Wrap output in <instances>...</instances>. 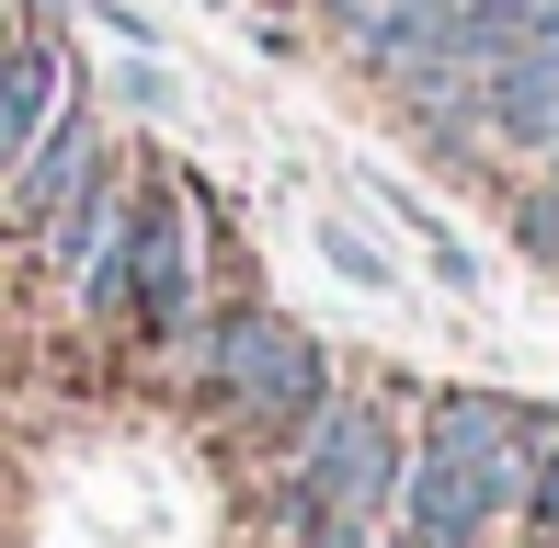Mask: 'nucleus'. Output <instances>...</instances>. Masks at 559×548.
<instances>
[{
    "label": "nucleus",
    "instance_id": "6e6552de",
    "mask_svg": "<svg viewBox=\"0 0 559 548\" xmlns=\"http://www.w3.org/2000/svg\"><path fill=\"white\" fill-rule=\"evenodd\" d=\"M320 252H332V274H354L366 297H389V263H377V240H354V229H320Z\"/></svg>",
    "mask_w": 559,
    "mask_h": 548
},
{
    "label": "nucleus",
    "instance_id": "423d86ee",
    "mask_svg": "<svg viewBox=\"0 0 559 548\" xmlns=\"http://www.w3.org/2000/svg\"><path fill=\"white\" fill-rule=\"evenodd\" d=\"M456 12H468V0H332V35H343L354 69H377V81H412V69L445 58Z\"/></svg>",
    "mask_w": 559,
    "mask_h": 548
},
{
    "label": "nucleus",
    "instance_id": "ddd939ff",
    "mask_svg": "<svg viewBox=\"0 0 559 548\" xmlns=\"http://www.w3.org/2000/svg\"><path fill=\"white\" fill-rule=\"evenodd\" d=\"M537 548H559V537H537Z\"/></svg>",
    "mask_w": 559,
    "mask_h": 548
},
{
    "label": "nucleus",
    "instance_id": "9d476101",
    "mask_svg": "<svg viewBox=\"0 0 559 548\" xmlns=\"http://www.w3.org/2000/svg\"><path fill=\"white\" fill-rule=\"evenodd\" d=\"M81 12H92V23H104V35H115V46H148V23H138V12H126V0H81Z\"/></svg>",
    "mask_w": 559,
    "mask_h": 548
},
{
    "label": "nucleus",
    "instance_id": "20e7f679",
    "mask_svg": "<svg viewBox=\"0 0 559 548\" xmlns=\"http://www.w3.org/2000/svg\"><path fill=\"white\" fill-rule=\"evenodd\" d=\"M389 526H412L423 548H491L502 503H491V480H479L468 457H445V445L412 434V480H400V514H389Z\"/></svg>",
    "mask_w": 559,
    "mask_h": 548
},
{
    "label": "nucleus",
    "instance_id": "1a4fd4ad",
    "mask_svg": "<svg viewBox=\"0 0 559 548\" xmlns=\"http://www.w3.org/2000/svg\"><path fill=\"white\" fill-rule=\"evenodd\" d=\"M525 526L559 537V434H548V457H537V503H525Z\"/></svg>",
    "mask_w": 559,
    "mask_h": 548
},
{
    "label": "nucleus",
    "instance_id": "f8f14e48",
    "mask_svg": "<svg viewBox=\"0 0 559 548\" xmlns=\"http://www.w3.org/2000/svg\"><path fill=\"white\" fill-rule=\"evenodd\" d=\"M548 183H559V148H548Z\"/></svg>",
    "mask_w": 559,
    "mask_h": 548
},
{
    "label": "nucleus",
    "instance_id": "f257e3e1",
    "mask_svg": "<svg viewBox=\"0 0 559 548\" xmlns=\"http://www.w3.org/2000/svg\"><path fill=\"white\" fill-rule=\"evenodd\" d=\"M171 343H183V378L228 422H251V434H297V422L332 401V355L286 309H194Z\"/></svg>",
    "mask_w": 559,
    "mask_h": 548
},
{
    "label": "nucleus",
    "instance_id": "7ed1b4c3",
    "mask_svg": "<svg viewBox=\"0 0 559 548\" xmlns=\"http://www.w3.org/2000/svg\"><path fill=\"white\" fill-rule=\"evenodd\" d=\"M194 309H206V206L183 183H148L138 194V297H126V320L148 343H171Z\"/></svg>",
    "mask_w": 559,
    "mask_h": 548
},
{
    "label": "nucleus",
    "instance_id": "39448f33",
    "mask_svg": "<svg viewBox=\"0 0 559 548\" xmlns=\"http://www.w3.org/2000/svg\"><path fill=\"white\" fill-rule=\"evenodd\" d=\"M104 160V115H92V92H69L58 115L35 127V148H23V171L0 183V229H46V217L69 206V183Z\"/></svg>",
    "mask_w": 559,
    "mask_h": 548
},
{
    "label": "nucleus",
    "instance_id": "0eeeda50",
    "mask_svg": "<svg viewBox=\"0 0 559 548\" xmlns=\"http://www.w3.org/2000/svg\"><path fill=\"white\" fill-rule=\"evenodd\" d=\"M69 92H81V81H69V46H58V23H46V12H35V23H12V35H0V183L23 171L35 127L69 104Z\"/></svg>",
    "mask_w": 559,
    "mask_h": 548
},
{
    "label": "nucleus",
    "instance_id": "9b49d317",
    "mask_svg": "<svg viewBox=\"0 0 559 548\" xmlns=\"http://www.w3.org/2000/svg\"><path fill=\"white\" fill-rule=\"evenodd\" d=\"M377 548H423V537H412V526H377Z\"/></svg>",
    "mask_w": 559,
    "mask_h": 548
},
{
    "label": "nucleus",
    "instance_id": "f03ea898",
    "mask_svg": "<svg viewBox=\"0 0 559 548\" xmlns=\"http://www.w3.org/2000/svg\"><path fill=\"white\" fill-rule=\"evenodd\" d=\"M400 480H412V422H400L389 401L332 389V401L297 422V445H286V526H320V514H343V526H389V514H400Z\"/></svg>",
    "mask_w": 559,
    "mask_h": 548
}]
</instances>
